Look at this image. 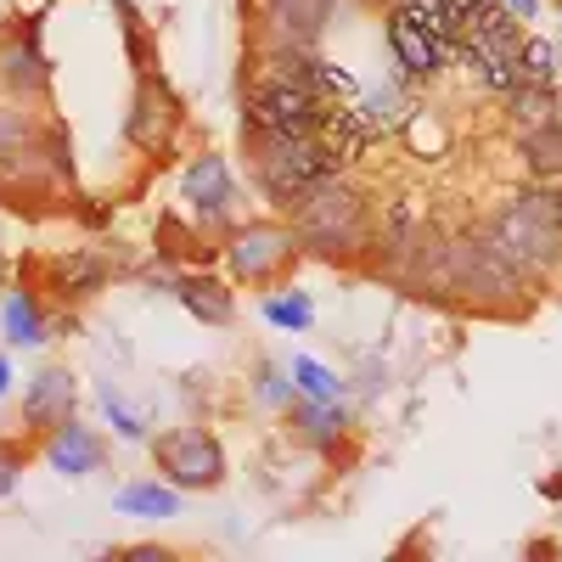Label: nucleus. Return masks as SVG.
Segmentation results:
<instances>
[{"instance_id": "1", "label": "nucleus", "mask_w": 562, "mask_h": 562, "mask_svg": "<svg viewBox=\"0 0 562 562\" xmlns=\"http://www.w3.org/2000/svg\"><path fill=\"white\" fill-rule=\"evenodd\" d=\"M389 45L405 79H434L461 57V29L434 0H400L389 12Z\"/></svg>"}, {"instance_id": "2", "label": "nucleus", "mask_w": 562, "mask_h": 562, "mask_svg": "<svg viewBox=\"0 0 562 562\" xmlns=\"http://www.w3.org/2000/svg\"><path fill=\"white\" fill-rule=\"evenodd\" d=\"M254 158H259V175H265V192L276 203H293V209L315 192V186L344 175L333 158L321 153L315 135H270V130H254Z\"/></svg>"}, {"instance_id": "3", "label": "nucleus", "mask_w": 562, "mask_h": 562, "mask_svg": "<svg viewBox=\"0 0 562 562\" xmlns=\"http://www.w3.org/2000/svg\"><path fill=\"white\" fill-rule=\"evenodd\" d=\"M461 57L473 63V74L484 79V90L506 97L512 85H518V57H524V29L506 7L484 0L461 18Z\"/></svg>"}, {"instance_id": "4", "label": "nucleus", "mask_w": 562, "mask_h": 562, "mask_svg": "<svg viewBox=\"0 0 562 562\" xmlns=\"http://www.w3.org/2000/svg\"><path fill=\"white\" fill-rule=\"evenodd\" d=\"M490 248L506 259V265H518L524 276L529 270H551L562 265V231L551 225L540 192H518L490 225Z\"/></svg>"}, {"instance_id": "5", "label": "nucleus", "mask_w": 562, "mask_h": 562, "mask_svg": "<svg viewBox=\"0 0 562 562\" xmlns=\"http://www.w3.org/2000/svg\"><path fill=\"white\" fill-rule=\"evenodd\" d=\"M299 231H304V248L333 254V259H344L349 248H366L371 243L366 209H360V198L349 192L338 175L326 180V186H315V192L299 203Z\"/></svg>"}, {"instance_id": "6", "label": "nucleus", "mask_w": 562, "mask_h": 562, "mask_svg": "<svg viewBox=\"0 0 562 562\" xmlns=\"http://www.w3.org/2000/svg\"><path fill=\"white\" fill-rule=\"evenodd\" d=\"M158 467H164V479L180 484V490H214L225 479V450L214 434L203 428H175L158 439Z\"/></svg>"}, {"instance_id": "7", "label": "nucleus", "mask_w": 562, "mask_h": 562, "mask_svg": "<svg viewBox=\"0 0 562 562\" xmlns=\"http://www.w3.org/2000/svg\"><path fill=\"white\" fill-rule=\"evenodd\" d=\"M175 124H180L175 97L158 79H147V85H140V97H135V113H130V140H135V147H147V153H169L175 147Z\"/></svg>"}, {"instance_id": "8", "label": "nucleus", "mask_w": 562, "mask_h": 562, "mask_svg": "<svg viewBox=\"0 0 562 562\" xmlns=\"http://www.w3.org/2000/svg\"><path fill=\"white\" fill-rule=\"evenodd\" d=\"M293 254V237L288 231H276V225H248L237 231V243H231V270H243V276H276L281 265H288Z\"/></svg>"}, {"instance_id": "9", "label": "nucleus", "mask_w": 562, "mask_h": 562, "mask_svg": "<svg viewBox=\"0 0 562 562\" xmlns=\"http://www.w3.org/2000/svg\"><path fill=\"white\" fill-rule=\"evenodd\" d=\"M45 461H52L57 473H68V479H85V473H97V467H102V439L90 434V428H79V422L68 416V422H57Z\"/></svg>"}, {"instance_id": "10", "label": "nucleus", "mask_w": 562, "mask_h": 562, "mask_svg": "<svg viewBox=\"0 0 562 562\" xmlns=\"http://www.w3.org/2000/svg\"><path fill=\"white\" fill-rule=\"evenodd\" d=\"M29 422L34 428H57V422H68V411H74V378L63 366H45L40 378L29 383Z\"/></svg>"}, {"instance_id": "11", "label": "nucleus", "mask_w": 562, "mask_h": 562, "mask_svg": "<svg viewBox=\"0 0 562 562\" xmlns=\"http://www.w3.org/2000/svg\"><path fill=\"white\" fill-rule=\"evenodd\" d=\"M524 135V164H529V175L540 180V186H557L562 180V119H546V124H529V130H518Z\"/></svg>"}, {"instance_id": "12", "label": "nucleus", "mask_w": 562, "mask_h": 562, "mask_svg": "<svg viewBox=\"0 0 562 562\" xmlns=\"http://www.w3.org/2000/svg\"><path fill=\"white\" fill-rule=\"evenodd\" d=\"M333 12V0H270V23L276 34H288V45H310Z\"/></svg>"}, {"instance_id": "13", "label": "nucleus", "mask_w": 562, "mask_h": 562, "mask_svg": "<svg viewBox=\"0 0 562 562\" xmlns=\"http://www.w3.org/2000/svg\"><path fill=\"white\" fill-rule=\"evenodd\" d=\"M180 304L192 310L198 321H214V326L231 321V288H220L214 276H186L180 281Z\"/></svg>"}, {"instance_id": "14", "label": "nucleus", "mask_w": 562, "mask_h": 562, "mask_svg": "<svg viewBox=\"0 0 562 562\" xmlns=\"http://www.w3.org/2000/svg\"><path fill=\"white\" fill-rule=\"evenodd\" d=\"M506 113H512V124L518 130H529V124H546V119H557V90L551 85H512L506 90Z\"/></svg>"}, {"instance_id": "15", "label": "nucleus", "mask_w": 562, "mask_h": 562, "mask_svg": "<svg viewBox=\"0 0 562 562\" xmlns=\"http://www.w3.org/2000/svg\"><path fill=\"white\" fill-rule=\"evenodd\" d=\"M186 198H192L203 214H220V209L231 203V180H225V164L203 158L192 175H186Z\"/></svg>"}, {"instance_id": "16", "label": "nucleus", "mask_w": 562, "mask_h": 562, "mask_svg": "<svg viewBox=\"0 0 562 562\" xmlns=\"http://www.w3.org/2000/svg\"><path fill=\"white\" fill-rule=\"evenodd\" d=\"M113 506L124 512V518H153V524H164V518H175V512H180V495H169V490H158V484H130Z\"/></svg>"}, {"instance_id": "17", "label": "nucleus", "mask_w": 562, "mask_h": 562, "mask_svg": "<svg viewBox=\"0 0 562 562\" xmlns=\"http://www.w3.org/2000/svg\"><path fill=\"white\" fill-rule=\"evenodd\" d=\"M518 79H524V85H551V90H557V68H551V40H524V57H518Z\"/></svg>"}, {"instance_id": "18", "label": "nucleus", "mask_w": 562, "mask_h": 562, "mask_svg": "<svg viewBox=\"0 0 562 562\" xmlns=\"http://www.w3.org/2000/svg\"><path fill=\"white\" fill-rule=\"evenodd\" d=\"M265 315H270V326H288V333H304V326L315 321V304H310L304 293H288V299H270V304H265Z\"/></svg>"}, {"instance_id": "19", "label": "nucleus", "mask_w": 562, "mask_h": 562, "mask_svg": "<svg viewBox=\"0 0 562 562\" xmlns=\"http://www.w3.org/2000/svg\"><path fill=\"white\" fill-rule=\"evenodd\" d=\"M7 333H12L18 344H40V338H45V321H40V304H34V299H12V304H7Z\"/></svg>"}, {"instance_id": "20", "label": "nucleus", "mask_w": 562, "mask_h": 562, "mask_svg": "<svg viewBox=\"0 0 562 562\" xmlns=\"http://www.w3.org/2000/svg\"><path fill=\"white\" fill-rule=\"evenodd\" d=\"M293 378H299L304 394H315V400H326V405L338 400V378H333V371H321L315 360H299V366H293Z\"/></svg>"}, {"instance_id": "21", "label": "nucleus", "mask_w": 562, "mask_h": 562, "mask_svg": "<svg viewBox=\"0 0 562 562\" xmlns=\"http://www.w3.org/2000/svg\"><path fill=\"white\" fill-rule=\"evenodd\" d=\"M57 281H63L68 293H74V288H79V293H90V288H97V281H102V265H97V259H68Z\"/></svg>"}, {"instance_id": "22", "label": "nucleus", "mask_w": 562, "mask_h": 562, "mask_svg": "<svg viewBox=\"0 0 562 562\" xmlns=\"http://www.w3.org/2000/svg\"><path fill=\"white\" fill-rule=\"evenodd\" d=\"M18 473H23V461L12 456V445H0V501L18 490Z\"/></svg>"}, {"instance_id": "23", "label": "nucleus", "mask_w": 562, "mask_h": 562, "mask_svg": "<svg viewBox=\"0 0 562 562\" xmlns=\"http://www.w3.org/2000/svg\"><path fill=\"white\" fill-rule=\"evenodd\" d=\"M434 7H439V12H450V18H456V29H461V18L473 12V7H484V0H434Z\"/></svg>"}, {"instance_id": "24", "label": "nucleus", "mask_w": 562, "mask_h": 562, "mask_svg": "<svg viewBox=\"0 0 562 562\" xmlns=\"http://www.w3.org/2000/svg\"><path fill=\"white\" fill-rule=\"evenodd\" d=\"M113 557H130V562H164L158 546H135V551H113Z\"/></svg>"}, {"instance_id": "25", "label": "nucleus", "mask_w": 562, "mask_h": 562, "mask_svg": "<svg viewBox=\"0 0 562 562\" xmlns=\"http://www.w3.org/2000/svg\"><path fill=\"white\" fill-rule=\"evenodd\" d=\"M501 7H506L512 18H535V7H540V0H501Z\"/></svg>"}, {"instance_id": "26", "label": "nucleus", "mask_w": 562, "mask_h": 562, "mask_svg": "<svg viewBox=\"0 0 562 562\" xmlns=\"http://www.w3.org/2000/svg\"><path fill=\"white\" fill-rule=\"evenodd\" d=\"M7 389H12V360L0 355V394H7Z\"/></svg>"}]
</instances>
